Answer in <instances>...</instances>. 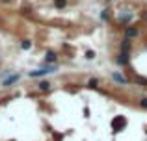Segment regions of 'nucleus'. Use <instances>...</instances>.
I'll list each match as a JSON object with an SVG mask.
<instances>
[{"label": "nucleus", "instance_id": "17", "mask_svg": "<svg viewBox=\"0 0 147 141\" xmlns=\"http://www.w3.org/2000/svg\"><path fill=\"white\" fill-rule=\"evenodd\" d=\"M104 2H108V0H104Z\"/></svg>", "mask_w": 147, "mask_h": 141}, {"label": "nucleus", "instance_id": "3", "mask_svg": "<svg viewBox=\"0 0 147 141\" xmlns=\"http://www.w3.org/2000/svg\"><path fill=\"white\" fill-rule=\"evenodd\" d=\"M19 80H21V74H19V72H9L7 76L2 78V87H11L13 84H17Z\"/></svg>", "mask_w": 147, "mask_h": 141}, {"label": "nucleus", "instance_id": "6", "mask_svg": "<svg viewBox=\"0 0 147 141\" xmlns=\"http://www.w3.org/2000/svg\"><path fill=\"white\" fill-rule=\"evenodd\" d=\"M112 80H114V82H117V84H125V86L130 82V80L127 78V76H123L121 72H117V71H115V72H112Z\"/></svg>", "mask_w": 147, "mask_h": 141}, {"label": "nucleus", "instance_id": "8", "mask_svg": "<svg viewBox=\"0 0 147 141\" xmlns=\"http://www.w3.org/2000/svg\"><path fill=\"white\" fill-rule=\"evenodd\" d=\"M50 87H52V84L47 82V80H43V82H39V84H37V89H39V91H43V93L50 91Z\"/></svg>", "mask_w": 147, "mask_h": 141}, {"label": "nucleus", "instance_id": "1", "mask_svg": "<svg viewBox=\"0 0 147 141\" xmlns=\"http://www.w3.org/2000/svg\"><path fill=\"white\" fill-rule=\"evenodd\" d=\"M56 71H58V65H56V63H45L43 67H39V69L30 71L28 76H30V78H41V76L52 74V72H56Z\"/></svg>", "mask_w": 147, "mask_h": 141}, {"label": "nucleus", "instance_id": "15", "mask_svg": "<svg viewBox=\"0 0 147 141\" xmlns=\"http://www.w3.org/2000/svg\"><path fill=\"white\" fill-rule=\"evenodd\" d=\"M138 104H140L144 110H147V97H142L140 100H138Z\"/></svg>", "mask_w": 147, "mask_h": 141}, {"label": "nucleus", "instance_id": "11", "mask_svg": "<svg viewBox=\"0 0 147 141\" xmlns=\"http://www.w3.org/2000/svg\"><path fill=\"white\" fill-rule=\"evenodd\" d=\"M21 48L22 50H32V41L30 39H22L21 41Z\"/></svg>", "mask_w": 147, "mask_h": 141}, {"label": "nucleus", "instance_id": "12", "mask_svg": "<svg viewBox=\"0 0 147 141\" xmlns=\"http://www.w3.org/2000/svg\"><path fill=\"white\" fill-rule=\"evenodd\" d=\"M134 82L140 84V86H144V87H147V78H142V76H134Z\"/></svg>", "mask_w": 147, "mask_h": 141}, {"label": "nucleus", "instance_id": "5", "mask_svg": "<svg viewBox=\"0 0 147 141\" xmlns=\"http://www.w3.org/2000/svg\"><path fill=\"white\" fill-rule=\"evenodd\" d=\"M130 50H132V41L123 37V41L119 43V52H130Z\"/></svg>", "mask_w": 147, "mask_h": 141}, {"label": "nucleus", "instance_id": "2", "mask_svg": "<svg viewBox=\"0 0 147 141\" xmlns=\"http://www.w3.org/2000/svg\"><path fill=\"white\" fill-rule=\"evenodd\" d=\"M123 37H125V39H130V41H136L138 37H140V26L127 24L125 30H123Z\"/></svg>", "mask_w": 147, "mask_h": 141}, {"label": "nucleus", "instance_id": "16", "mask_svg": "<svg viewBox=\"0 0 147 141\" xmlns=\"http://www.w3.org/2000/svg\"><path fill=\"white\" fill-rule=\"evenodd\" d=\"M0 2H2V4H11L13 0H0Z\"/></svg>", "mask_w": 147, "mask_h": 141}, {"label": "nucleus", "instance_id": "4", "mask_svg": "<svg viewBox=\"0 0 147 141\" xmlns=\"http://www.w3.org/2000/svg\"><path fill=\"white\" fill-rule=\"evenodd\" d=\"M115 63L121 67H127L130 63V52H119L117 58H115Z\"/></svg>", "mask_w": 147, "mask_h": 141}, {"label": "nucleus", "instance_id": "9", "mask_svg": "<svg viewBox=\"0 0 147 141\" xmlns=\"http://www.w3.org/2000/svg\"><path fill=\"white\" fill-rule=\"evenodd\" d=\"M110 17H112V11L108 9V7L100 9V21H102V22H108V21H110Z\"/></svg>", "mask_w": 147, "mask_h": 141}, {"label": "nucleus", "instance_id": "7", "mask_svg": "<svg viewBox=\"0 0 147 141\" xmlns=\"http://www.w3.org/2000/svg\"><path fill=\"white\" fill-rule=\"evenodd\" d=\"M56 61H58V54L54 50L45 52V63H56Z\"/></svg>", "mask_w": 147, "mask_h": 141}, {"label": "nucleus", "instance_id": "14", "mask_svg": "<svg viewBox=\"0 0 147 141\" xmlns=\"http://www.w3.org/2000/svg\"><path fill=\"white\" fill-rule=\"evenodd\" d=\"M88 86H90V87H97L99 86V80L97 78H90V80H88Z\"/></svg>", "mask_w": 147, "mask_h": 141}, {"label": "nucleus", "instance_id": "13", "mask_svg": "<svg viewBox=\"0 0 147 141\" xmlns=\"http://www.w3.org/2000/svg\"><path fill=\"white\" fill-rule=\"evenodd\" d=\"M86 59H95L97 58V52L95 50H86V56H84Z\"/></svg>", "mask_w": 147, "mask_h": 141}, {"label": "nucleus", "instance_id": "10", "mask_svg": "<svg viewBox=\"0 0 147 141\" xmlns=\"http://www.w3.org/2000/svg\"><path fill=\"white\" fill-rule=\"evenodd\" d=\"M54 7L56 9H65L67 7V0H54Z\"/></svg>", "mask_w": 147, "mask_h": 141}]
</instances>
